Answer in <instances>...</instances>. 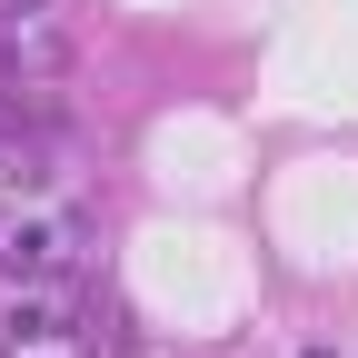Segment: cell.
I'll return each instance as SVG.
<instances>
[{
    "label": "cell",
    "mask_w": 358,
    "mask_h": 358,
    "mask_svg": "<svg viewBox=\"0 0 358 358\" xmlns=\"http://www.w3.org/2000/svg\"><path fill=\"white\" fill-rule=\"evenodd\" d=\"M20 358H50V348H20Z\"/></svg>",
    "instance_id": "obj_5"
},
{
    "label": "cell",
    "mask_w": 358,
    "mask_h": 358,
    "mask_svg": "<svg viewBox=\"0 0 358 358\" xmlns=\"http://www.w3.org/2000/svg\"><path fill=\"white\" fill-rule=\"evenodd\" d=\"M70 70H80L70 0H50V10H0V80H50V90H70Z\"/></svg>",
    "instance_id": "obj_2"
},
{
    "label": "cell",
    "mask_w": 358,
    "mask_h": 358,
    "mask_svg": "<svg viewBox=\"0 0 358 358\" xmlns=\"http://www.w3.org/2000/svg\"><path fill=\"white\" fill-rule=\"evenodd\" d=\"M0 10H50V0H0Z\"/></svg>",
    "instance_id": "obj_4"
},
{
    "label": "cell",
    "mask_w": 358,
    "mask_h": 358,
    "mask_svg": "<svg viewBox=\"0 0 358 358\" xmlns=\"http://www.w3.org/2000/svg\"><path fill=\"white\" fill-rule=\"evenodd\" d=\"M70 179V129L60 140H0V209L10 199H50Z\"/></svg>",
    "instance_id": "obj_3"
},
{
    "label": "cell",
    "mask_w": 358,
    "mask_h": 358,
    "mask_svg": "<svg viewBox=\"0 0 358 358\" xmlns=\"http://www.w3.org/2000/svg\"><path fill=\"white\" fill-rule=\"evenodd\" d=\"M80 259H90V219L80 209H50V199L0 209V268L10 279H80Z\"/></svg>",
    "instance_id": "obj_1"
}]
</instances>
